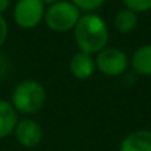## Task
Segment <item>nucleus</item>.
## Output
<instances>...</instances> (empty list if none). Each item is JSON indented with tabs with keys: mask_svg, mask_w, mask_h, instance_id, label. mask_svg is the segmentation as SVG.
<instances>
[{
	"mask_svg": "<svg viewBox=\"0 0 151 151\" xmlns=\"http://www.w3.org/2000/svg\"><path fill=\"white\" fill-rule=\"evenodd\" d=\"M14 135L21 147L34 148L43 139V129H42L40 123H37L36 120H33L30 117H24V119L18 120Z\"/></svg>",
	"mask_w": 151,
	"mask_h": 151,
	"instance_id": "obj_6",
	"label": "nucleus"
},
{
	"mask_svg": "<svg viewBox=\"0 0 151 151\" xmlns=\"http://www.w3.org/2000/svg\"><path fill=\"white\" fill-rule=\"evenodd\" d=\"M8 39V22L3 18V15H0V47L5 45Z\"/></svg>",
	"mask_w": 151,
	"mask_h": 151,
	"instance_id": "obj_15",
	"label": "nucleus"
},
{
	"mask_svg": "<svg viewBox=\"0 0 151 151\" xmlns=\"http://www.w3.org/2000/svg\"><path fill=\"white\" fill-rule=\"evenodd\" d=\"M8 71H9V59L5 53L0 52V80H3L6 77Z\"/></svg>",
	"mask_w": 151,
	"mask_h": 151,
	"instance_id": "obj_14",
	"label": "nucleus"
},
{
	"mask_svg": "<svg viewBox=\"0 0 151 151\" xmlns=\"http://www.w3.org/2000/svg\"><path fill=\"white\" fill-rule=\"evenodd\" d=\"M11 6V0H0V15H3Z\"/></svg>",
	"mask_w": 151,
	"mask_h": 151,
	"instance_id": "obj_16",
	"label": "nucleus"
},
{
	"mask_svg": "<svg viewBox=\"0 0 151 151\" xmlns=\"http://www.w3.org/2000/svg\"><path fill=\"white\" fill-rule=\"evenodd\" d=\"M126 9L141 14V12H148L151 11V0H123Z\"/></svg>",
	"mask_w": 151,
	"mask_h": 151,
	"instance_id": "obj_13",
	"label": "nucleus"
},
{
	"mask_svg": "<svg viewBox=\"0 0 151 151\" xmlns=\"http://www.w3.org/2000/svg\"><path fill=\"white\" fill-rule=\"evenodd\" d=\"M82 17V11L70 0H59L55 5L47 6L45 12V24L55 33H68L76 28Z\"/></svg>",
	"mask_w": 151,
	"mask_h": 151,
	"instance_id": "obj_3",
	"label": "nucleus"
},
{
	"mask_svg": "<svg viewBox=\"0 0 151 151\" xmlns=\"http://www.w3.org/2000/svg\"><path fill=\"white\" fill-rule=\"evenodd\" d=\"M74 39L79 52L96 55L108 45V27L98 14H83L74 28Z\"/></svg>",
	"mask_w": 151,
	"mask_h": 151,
	"instance_id": "obj_1",
	"label": "nucleus"
},
{
	"mask_svg": "<svg viewBox=\"0 0 151 151\" xmlns=\"http://www.w3.org/2000/svg\"><path fill=\"white\" fill-rule=\"evenodd\" d=\"M119 151H151V130H133L123 138Z\"/></svg>",
	"mask_w": 151,
	"mask_h": 151,
	"instance_id": "obj_8",
	"label": "nucleus"
},
{
	"mask_svg": "<svg viewBox=\"0 0 151 151\" xmlns=\"http://www.w3.org/2000/svg\"><path fill=\"white\" fill-rule=\"evenodd\" d=\"M129 58L127 55L117 47H105L95 56V65L96 70L108 77H117L126 73L129 67Z\"/></svg>",
	"mask_w": 151,
	"mask_h": 151,
	"instance_id": "obj_5",
	"label": "nucleus"
},
{
	"mask_svg": "<svg viewBox=\"0 0 151 151\" xmlns=\"http://www.w3.org/2000/svg\"><path fill=\"white\" fill-rule=\"evenodd\" d=\"M70 2L74 6H77L82 12L89 14V12H93V11L99 9L104 5L105 0H70Z\"/></svg>",
	"mask_w": 151,
	"mask_h": 151,
	"instance_id": "obj_12",
	"label": "nucleus"
},
{
	"mask_svg": "<svg viewBox=\"0 0 151 151\" xmlns=\"http://www.w3.org/2000/svg\"><path fill=\"white\" fill-rule=\"evenodd\" d=\"M42 2H43L45 6H52V5H55L56 2H59V0H42Z\"/></svg>",
	"mask_w": 151,
	"mask_h": 151,
	"instance_id": "obj_17",
	"label": "nucleus"
},
{
	"mask_svg": "<svg viewBox=\"0 0 151 151\" xmlns=\"http://www.w3.org/2000/svg\"><path fill=\"white\" fill-rule=\"evenodd\" d=\"M95 70H96V65H95L93 55H89L85 52H77L70 61V73L77 80H86V79L92 77Z\"/></svg>",
	"mask_w": 151,
	"mask_h": 151,
	"instance_id": "obj_7",
	"label": "nucleus"
},
{
	"mask_svg": "<svg viewBox=\"0 0 151 151\" xmlns=\"http://www.w3.org/2000/svg\"><path fill=\"white\" fill-rule=\"evenodd\" d=\"M130 65L136 74L151 77V43L139 46L132 53Z\"/></svg>",
	"mask_w": 151,
	"mask_h": 151,
	"instance_id": "obj_10",
	"label": "nucleus"
},
{
	"mask_svg": "<svg viewBox=\"0 0 151 151\" xmlns=\"http://www.w3.org/2000/svg\"><path fill=\"white\" fill-rule=\"evenodd\" d=\"M138 25V14L129 11V9H122L116 14L114 17V28L122 33V34H127L130 31H133Z\"/></svg>",
	"mask_w": 151,
	"mask_h": 151,
	"instance_id": "obj_11",
	"label": "nucleus"
},
{
	"mask_svg": "<svg viewBox=\"0 0 151 151\" xmlns=\"http://www.w3.org/2000/svg\"><path fill=\"white\" fill-rule=\"evenodd\" d=\"M46 99V88L39 80L27 79L19 82L14 88L11 104L14 105L17 113H21L24 116H33L45 107Z\"/></svg>",
	"mask_w": 151,
	"mask_h": 151,
	"instance_id": "obj_2",
	"label": "nucleus"
},
{
	"mask_svg": "<svg viewBox=\"0 0 151 151\" xmlns=\"http://www.w3.org/2000/svg\"><path fill=\"white\" fill-rule=\"evenodd\" d=\"M19 117L11 101L0 99V139H5L14 133Z\"/></svg>",
	"mask_w": 151,
	"mask_h": 151,
	"instance_id": "obj_9",
	"label": "nucleus"
},
{
	"mask_svg": "<svg viewBox=\"0 0 151 151\" xmlns=\"http://www.w3.org/2000/svg\"><path fill=\"white\" fill-rule=\"evenodd\" d=\"M45 12L42 0H18L14 6V21L19 28L31 30L45 19Z\"/></svg>",
	"mask_w": 151,
	"mask_h": 151,
	"instance_id": "obj_4",
	"label": "nucleus"
}]
</instances>
